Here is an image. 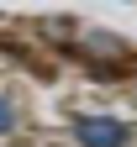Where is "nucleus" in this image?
<instances>
[{
    "label": "nucleus",
    "mask_w": 137,
    "mask_h": 147,
    "mask_svg": "<svg viewBox=\"0 0 137 147\" xmlns=\"http://www.w3.org/2000/svg\"><path fill=\"white\" fill-rule=\"evenodd\" d=\"M74 142L79 147H132L137 126L121 116H106V110H79L74 116Z\"/></svg>",
    "instance_id": "1"
},
{
    "label": "nucleus",
    "mask_w": 137,
    "mask_h": 147,
    "mask_svg": "<svg viewBox=\"0 0 137 147\" xmlns=\"http://www.w3.org/2000/svg\"><path fill=\"white\" fill-rule=\"evenodd\" d=\"M16 126H21V110L11 105V95H0V137H11Z\"/></svg>",
    "instance_id": "2"
}]
</instances>
